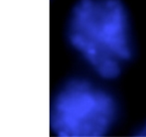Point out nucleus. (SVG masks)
<instances>
[{"instance_id": "1", "label": "nucleus", "mask_w": 146, "mask_h": 137, "mask_svg": "<svg viewBox=\"0 0 146 137\" xmlns=\"http://www.w3.org/2000/svg\"><path fill=\"white\" fill-rule=\"evenodd\" d=\"M67 37L106 79H116L134 53L129 15L121 0H79L70 14Z\"/></svg>"}, {"instance_id": "3", "label": "nucleus", "mask_w": 146, "mask_h": 137, "mask_svg": "<svg viewBox=\"0 0 146 137\" xmlns=\"http://www.w3.org/2000/svg\"><path fill=\"white\" fill-rule=\"evenodd\" d=\"M137 135H138V136H144V137H146V123L142 126V127L140 128V129L138 130V133H137Z\"/></svg>"}, {"instance_id": "2", "label": "nucleus", "mask_w": 146, "mask_h": 137, "mask_svg": "<svg viewBox=\"0 0 146 137\" xmlns=\"http://www.w3.org/2000/svg\"><path fill=\"white\" fill-rule=\"evenodd\" d=\"M118 116L114 97L83 79H73L55 95L51 129L60 137H100L111 129Z\"/></svg>"}]
</instances>
